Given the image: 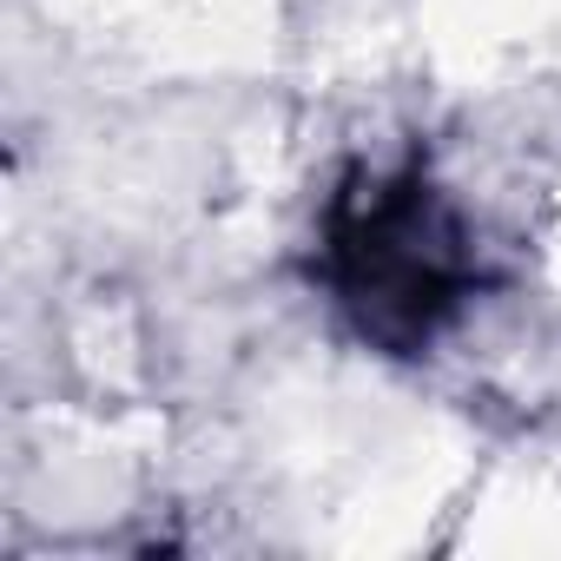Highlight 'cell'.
I'll return each instance as SVG.
<instances>
[{"mask_svg":"<svg viewBox=\"0 0 561 561\" xmlns=\"http://www.w3.org/2000/svg\"><path fill=\"white\" fill-rule=\"evenodd\" d=\"M337 291L383 344H423L462 298V231L416 172L357 185L331 218Z\"/></svg>","mask_w":561,"mask_h":561,"instance_id":"6da1fadb","label":"cell"}]
</instances>
